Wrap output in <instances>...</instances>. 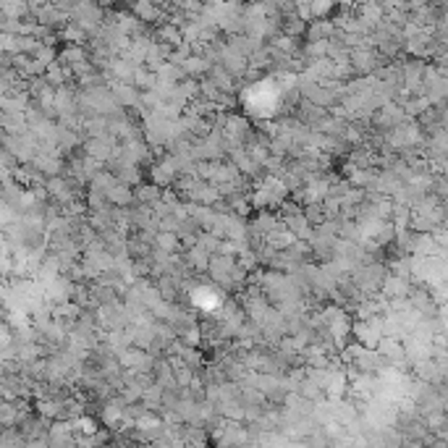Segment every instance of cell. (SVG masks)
<instances>
[{
    "label": "cell",
    "instance_id": "obj_1",
    "mask_svg": "<svg viewBox=\"0 0 448 448\" xmlns=\"http://www.w3.org/2000/svg\"><path fill=\"white\" fill-rule=\"evenodd\" d=\"M189 302L194 304L197 309L202 312H207V315H215L225 302V294L221 289H215V286H207V283H197V286H192L189 289Z\"/></svg>",
    "mask_w": 448,
    "mask_h": 448
},
{
    "label": "cell",
    "instance_id": "obj_2",
    "mask_svg": "<svg viewBox=\"0 0 448 448\" xmlns=\"http://www.w3.org/2000/svg\"><path fill=\"white\" fill-rule=\"evenodd\" d=\"M349 63H352L356 74L372 77L375 71H380V55L375 53L372 48H356V50H349Z\"/></svg>",
    "mask_w": 448,
    "mask_h": 448
},
{
    "label": "cell",
    "instance_id": "obj_3",
    "mask_svg": "<svg viewBox=\"0 0 448 448\" xmlns=\"http://www.w3.org/2000/svg\"><path fill=\"white\" fill-rule=\"evenodd\" d=\"M123 409H126V404H123V398H121L119 394H113L105 401V404H103L100 414H97V420L103 422V427H105L108 433H119V425H121V417H123Z\"/></svg>",
    "mask_w": 448,
    "mask_h": 448
},
{
    "label": "cell",
    "instance_id": "obj_4",
    "mask_svg": "<svg viewBox=\"0 0 448 448\" xmlns=\"http://www.w3.org/2000/svg\"><path fill=\"white\" fill-rule=\"evenodd\" d=\"M45 440H48L50 448H77V435H74V430H71V425L66 420L50 422Z\"/></svg>",
    "mask_w": 448,
    "mask_h": 448
},
{
    "label": "cell",
    "instance_id": "obj_5",
    "mask_svg": "<svg viewBox=\"0 0 448 448\" xmlns=\"http://www.w3.org/2000/svg\"><path fill=\"white\" fill-rule=\"evenodd\" d=\"M108 92L113 94V100L119 103V108L129 110V108H139V92L132 84H121V81H108Z\"/></svg>",
    "mask_w": 448,
    "mask_h": 448
},
{
    "label": "cell",
    "instance_id": "obj_6",
    "mask_svg": "<svg viewBox=\"0 0 448 448\" xmlns=\"http://www.w3.org/2000/svg\"><path fill=\"white\" fill-rule=\"evenodd\" d=\"M378 291H380V296H385L388 302H394V299H407L411 286H409V281H404V278H396L391 273H385Z\"/></svg>",
    "mask_w": 448,
    "mask_h": 448
},
{
    "label": "cell",
    "instance_id": "obj_7",
    "mask_svg": "<svg viewBox=\"0 0 448 448\" xmlns=\"http://www.w3.org/2000/svg\"><path fill=\"white\" fill-rule=\"evenodd\" d=\"M250 132H252V126H250V119H247V116H238V113H225V123H223L225 136L244 142V139L250 136Z\"/></svg>",
    "mask_w": 448,
    "mask_h": 448
},
{
    "label": "cell",
    "instance_id": "obj_8",
    "mask_svg": "<svg viewBox=\"0 0 448 448\" xmlns=\"http://www.w3.org/2000/svg\"><path fill=\"white\" fill-rule=\"evenodd\" d=\"M105 197H108V205H110V207H121V210L134 207V189L126 184L110 186L105 192Z\"/></svg>",
    "mask_w": 448,
    "mask_h": 448
},
{
    "label": "cell",
    "instance_id": "obj_9",
    "mask_svg": "<svg viewBox=\"0 0 448 448\" xmlns=\"http://www.w3.org/2000/svg\"><path fill=\"white\" fill-rule=\"evenodd\" d=\"M34 414L42 420H61L63 417V401L61 398H37L34 401Z\"/></svg>",
    "mask_w": 448,
    "mask_h": 448
},
{
    "label": "cell",
    "instance_id": "obj_10",
    "mask_svg": "<svg viewBox=\"0 0 448 448\" xmlns=\"http://www.w3.org/2000/svg\"><path fill=\"white\" fill-rule=\"evenodd\" d=\"M32 168L40 173V176H50V179H55V176H61V171H63V160L53 158V155H34Z\"/></svg>",
    "mask_w": 448,
    "mask_h": 448
},
{
    "label": "cell",
    "instance_id": "obj_11",
    "mask_svg": "<svg viewBox=\"0 0 448 448\" xmlns=\"http://www.w3.org/2000/svg\"><path fill=\"white\" fill-rule=\"evenodd\" d=\"M333 37H336V27H333L330 19H317L307 29V40L309 42H328Z\"/></svg>",
    "mask_w": 448,
    "mask_h": 448
},
{
    "label": "cell",
    "instance_id": "obj_12",
    "mask_svg": "<svg viewBox=\"0 0 448 448\" xmlns=\"http://www.w3.org/2000/svg\"><path fill=\"white\" fill-rule=\"evenodd\" d=\"M281 223H283L286 231H291L299 241H307V244H309V238L315 234V228L304 221V215H294V218H286V221H281Z\"/></svg>",
    "mask_w": 448,
    "mask_h": 448
},
{
    "label": "cell",
    "instance_id": "obj_13",
    "mask_svg": "<svg viewBox=\"0 0 448 448\" xmlns=\"http://www.w3.org/2000/svg\"><path fill=\"white\" fill-rule=\"evenodd\" d=\"M210 63L202 58V55H189L184 61V66H181V71L186 74V79H202V77H207L210 74Z\"/></svg>",
    "mask_w": 448,
    "mask_h": 448
},
{
    "label": "cell",
    "instance_id": "obj_14",
    "mask_svg": "<svg viewBox=\"0 0 448 448\" xmlns=\"http://www.w3.org/2000/svg\"><path fill=\"white\" fill-rule=\"evenodd\" d=\"M132 87L134 90H142V92H155V87H158V77H155L152 71H147L145 66L134 68Z\"/></svg>",
    "mask_w": 448,
    "mask_h": 448
},
{
    "label": "cell",
    "instance_id": "obj_15",
    "mask_svg": "<svg viewBox=\"0 0 448 448\" xmlns=\"http://www.w3.org/2000/svg\"><path fill=\"white\" fill-rule=\"evenodd\" d=\"M184 263L189 265V270H197V273H205L207 270V263H210V254L202 250V247H192V250H186L184 254Z\"/></svg>",
    "mask_w": 448,
    "mask_h": 448
},
{
    "label": "cell",
    "instance_id": "obj_16",
    "mask_svg": "<svg viewBox=\"0 0 448 448\" xmlns=\"http://www.w3.org/2000/svg\"><path fill=\"white\" fill-rule=\"evenodd\" d=\"M68 425H71L74 435H84V438H90V435H94L100 430V422H97V417H92V414H81V417L71 420Z\"/></svg>",
    "mask_w": 448,
    "mask_h": 448
},
{
    "label": "cell",
    "instance_id": "obj_17",
    "mask_svg": "<svg viewBox=\"0 0 448 448\" xmlns=\"http://www.w3.org/2000/svg\"><path fill=\"white\" fill-rule=\"evenodd\" d=\"M155 40L160 42V45H168V48H179L181 45V32H179V27H173V24H160L158 29H155Z\"/></svg>",
    "mask_w": 448,
    "mask_h": 448
},
{
    "label": "cell",
    "instance_id": "obj_18",
    "mask_svg": "<svg viewBox=\"0 0 448 448\" xmlns=\"http://www.w3.org/2000/svg\"><path fill=\"white\" fill-rule=\"evenodd\" d=\"M81 134L87 139H97V136H105L108 134V119L103 116H92V119L81 121Z\"/></svg>",
    "mask_w": 448,
    "mask_h": 448
},
{
    "label": "cell",
    "instance_id": "obj_19",
    "mask_svg": "<svg viewBox=\"0 0 448 448\" xmlns=\"http://www.w3.org/2000/svg\"><path fill=\"white\" fill-rule=\"evenodd\" d=\"M160 199V189L152 184H139L134 189V202L142 205V207H152L155 202Z\"/></svg>",
    "mask_w": 448,
    "mask_h": 448
},
{
    "label": "cell",
    "instance_id": "obj_20",
    "mask_svg": "<svg viewBox=\"0 0 448 448\" xmlns=\"http://www.w3.org/2000/svg\"><path fill=\"white\" fill-rule=\"evenodd\" d=\"M281 223V221H278L276 215H270V212H260V215H257V218H254V223H252V234H257V236H267V234H270V231H273V228H276V225Z\"/></svg>",
    "mask_w": 448,
    "mask_h": 448
},
{
    "label": "cell",
    "instance_id": "obj_21",
    "mask_svg": "<svg viewBox=\"0 0 448 448\" xmlns=\"http://www.w3.org/2000/svg\"><path fill=\"white\" fill-rule=\"evenodd\" d=\"M132 16H134V19H139L142 24H147V21H155V19H163V16H160V8L155 6V3H134ZM163 21H165V19H163Z\"/></svg>",
    "mask_w": 448,
    "mask_h": 448
},
{
    "label": "cell",
    "instance_id": "obj_22",
    "mask_svg": "<svg viewBox=\"0 0 448 448\" xmlns=\"http://www.w3.org/2000/svg\"><path fill=\"white\" fill-rule=\"evenodd\" d=\"M152 250L163 252V254H173V252L181 250V244H179V236H176V234L158 231V234H155V244H152Z\"/></svg>",
    "mask_w": 448,
    "mask_h": 448
},
{
    "label": "cell",
    "instance_id": "obj_23",
    "mask_svg": "<svg viewBox=\"0 0 448 448\" xmlns=\"http://www.w3.org/2000/svg\"><path fill=\"white\" fill-rule=\"evenodd\" d=\"M61 37H63L68 45H79V48H84V45H87V40H90V37H87V34H84V32H81L74 21H68L66 27L61 29Z\"/></svg>",
    "mask_w": 448,
    "mask_h": 448
},
{
    "label": "cell",
    "instance_id": "obj_24",
    "mask_svg": "<svg viewBox=\"0 0 448 448\" xmlns=\"http://www.w3.org/2000/svg\"><path fill=\"white\" fill-rule=\"evenodd\" d=\"M176 341L181 343V346H186V349H197L199 343H202V330H199V325L179 330V338Z\"/></svg>",
    "mask_w": 448,
    "mask_h": 448
},
{
    "label": "cell",
    "instance_id": "obj_25",
    "mask_svg": "<svg viewBox=\"0 0 448 448\" xmlns=\"http://www.w3.org/2000/svg\"><path fill=\"white\" fill-rule=\"evenodd\" d=\"M197 247H202V250H205L212 257V254H218V247H221V241L212 236V234H207V231H199Z\"/></svg>",
    "mask_w": 448,
    "mask_h": 448
},
{
    "label": "cell",
    "instance_id": "obj_26",
    "mask_svg": "<svg viewBox=\"0 0 448 448\" xmlns=\"http://www.w3.org/2000/svg\"><path fill=\"white\" fill-rule=\"evenodd\" d=\"M333 11V3H328V0H323V3H312L309 6V16H312V21H317L320 16H325Z\"/></svg>",
    "mask_w": 448,
    "mask_h": 448
}]
</instances>
